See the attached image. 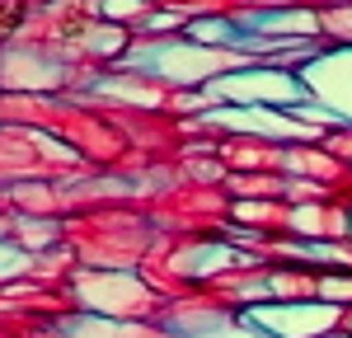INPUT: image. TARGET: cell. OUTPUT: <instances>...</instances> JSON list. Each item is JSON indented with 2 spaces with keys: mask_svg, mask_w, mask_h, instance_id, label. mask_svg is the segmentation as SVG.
Wrapping results in <instances>:
<instances>
[]
</instances>
